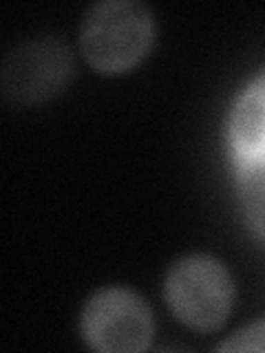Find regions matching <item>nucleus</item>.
<instances>
[{"mask_svg": "<svg viewBox=\"0 0 265 353\" xmlns=\"http://www.w3.org/2000/svg\"><path fill=\"white\" fill-rule=\"evenodd\" d=\"M217 351H265V318L235 331L215 347Z\"/></svg>", "mask_w": 265, "mask_h": 353, "instance_id": "obj_6", "label": "nucleus"}, {"mask_svg": "<svg viewBox=\"0 0 265 353\" xmlns=\"http://www.w3.org/2000/svg\"><path fill=\"white\" fill-rule=\"evenodd\" d=\"M164 301L181 325L210 334L230 318L235 281L219 259L210 254H188L166 272Z\"/></svg>", "mask_w": 265, "mask_h": 353, "instance_id": "obj_3", "label": "nucleus"}, {"mask_svg": "<svg viewBox=\"0 0 265 353\" xmlns=\"http://www.w3.org/2000/svg\"><path fill=\"white\" fill-rule=\"evenodd\" d=\"M75 71L73 53L53 36L27 40L11 49L3 60V93L20 106L42 104L62 93Z\"/></svg>", "mask_w": 265, "mask_h": 353, "instance_id": "obj_5", "label": "nucleus"}, {"mask_svg": "<svg viewBox=\"0 0 265 353\" xmlns=\"http://www.w3.org/2000/svg\"><path fill=\"white\" fill-rule=\"evenodd\" d=\"M80 336L102 353L146 351L155 336L150 305L126 287H102L82 307Z\"/></svg>", "mask_w": 265, "mask_h": 353, "instance_id": "obj_4", "label": "nucleus"}, {"mask_svg": "<svg viewBox=\"0 0 265 353\" xmlns=\"http://www.w3.org/2000/svg\"><path fill=\"white\" fill-rule=\"evenodd\" d=\"M226 143L241 214L265 241V71L243 86L232 102Z\"/></svg>", "mask_w": 265, "mask_h": 353, "instance_id": "obj_1", "label": "nucleus"}, {"mask_svg": "<svg viewBox=\"0 0 265 353\" xmlns=\"http://www.w3.org/2000/svg\"><path fill=\"white\" fill-rule=\"evenodd\" d=\"M155 42L153 11L139 0H99L84 14L80 51L91 69L126 73L148 55Z\"/></svg>", "mask_w": 265, "mask_h": 353, "instance_id": "obj_2", "label": "nucleus"}]
</instances>
